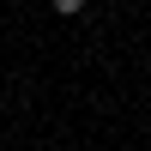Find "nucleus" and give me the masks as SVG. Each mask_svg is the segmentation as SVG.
<instances>
[{
	"mask_svg": "<svg viewBox=\"0 0 151 151\" xmlns=\"http://www.w3.org/2000/svg\"><path fill=\"white\" fill-rule=\"evenodd\" d=\"M79 6H85V0H55V12H67V18H73Z\"/></svg>",
	"mask_w": 151,
	"mask_h": 151,
	"instance_id": "nucleus-1",
	"label": "nucleus"
}]
</instances>
